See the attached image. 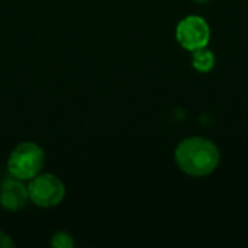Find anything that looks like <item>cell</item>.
I'll list each match as a JSON object with an SVG mask.
<instances>
[{
    "instance_id": "cell-8",
    "label": "cell",
    "mask_w": 248,
    "mask_h": 248,
    "mask_svg": "<svg viewBox=\"0 0 248 248\" xmlns=\"http://www.w3.org/2000/svg\"><path fill=\"white\" fill-rule=\"evenodd\" d=\"M15 247V243L12 240V237H9L6 232H3L0 230V248H12Z\"/></svg>"
},
{
    "instance_id": "cell-7",
    "label": "cell",
    "mask_w": 248,
    "mask_h": 248,
    "mask_svg": "<svg viewBox=\"0 0 248 248\" xmlns=\"http://www.w3.org/2000/svg\"><path fill=\"white\" fill-rule=\"evenodd\" d=\"M51 246L55 248H73L74 247V240H73V237L68 232L58 231V232H55L52 235Z\"/></svg>"
},
{
    "instance_id": "cell-9",
    "label": "cell",
    "mask_w": 248,
    "mask_h": 248,
    "mask_svg": "<svg viewBox=\"0 0 248 248\" xmlns=\"http://www.w3.org/2000/svg\"><path fill=\"white\" fill-rule=\"evenodd\" d=\"M196 3H201V4H203V3H206L208 0H195Z\"/></svg>"
},
{
    "instance_id": "cell-3",
    "label": "cell",
    "mask_w": 248,
    "mask_h": 248,
    "mask_svg": "<svg viewBox=\"0 0 248 248\" xmlns=\"http://www.w3.org/2000/svg\"><path fill=\"white\" fill-rule=\"evenodd\" d=\"M29 201L41 208H54L60 205L65 196V186L60 177L45 173L36 174L28 185Z\"/></svg>"
},
{
    "instance_id": "cell-6",
    "label": "cell",
    "mask_w": 248,
    "mask_h": 248,
    "mask_svg": "<svg viewBox=\"0 0 248 248\" xmlns=\"http://www.w3.org/2000/svg\"><path fill=\"white\" fill-rule=\"evenodd\" d=\"M192 65L196 71L199 73H208L214 68L215 65V55L212 54V51H209L206 46L199 48L196 51H193L192 55Z\"/></svg>"
},
{
    "instance_id": "cell-5",
    "label": "cell",
    "mask_w": 248,
    "mask_h": 248,
    "mask_svg": "<svg viewBox=\"0 0 248 248\" xmlns=\"http://www.w3.org/2000/svg\"><path fill=\"white\" fill-rule=\"evenodd\" d=\"M29 201L28 186H25L23 180L10 177L6 179L0 185V205L6 211H19Z\"/></svg>"
},
{
    "instance_id": "cell-2",
    "label": "cell",
    "mask_w": 248,
    "mask_h": 248,
    "mask_svg": "<svg viewBox=\"0 0 248 248\" xmlns=\"http://www.w3.org/2000/svg\"><path fill=\"white\" fill-rule=\"evenodd\" d=\"M45 163L44 150L31 141L17 144L7 158V170L10 176L29 182L41 173Z\"/></svg>"
},
{
    "instance_id": "cell-1",
    "label": "cell",
    "mask_w": 248,
    "mask_h": 248,
    "mask_svg": "<svg viewBox=\"0 0 248 248\" xmlns=\"http://www.w3.org/2000/svg\"><path fill=\"white\" fill-rule=\"evenodd\" d=\"M174 160L183 173L193 177H203L218 167L219 150L211 140L190 137L179 142L174 151Z\"/></svg>"
},
{
    "instance_id": "cell-4",
    "label": "cell",
    "mask_w": 248,
    "mask_h": 248,
    "mask_svg": "<svg viewBox=\"0 0 248 248\" xmlns=\"http://www.w3.org/2000/svg\"><path fill=\"white\" fill-rule=\"evenodd\" d=\"M209 38L211 29L208 22L198 15H189L177 23L176 39L187 51L193 52L199 48L206 46Z\"/></svg>"
}]
</instances>
